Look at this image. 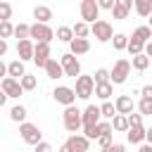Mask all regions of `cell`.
I'll use <instances>...</instances> for the list:
<instances>
[{"label": "cell", "mask_w": 152, "mask_h": 152, "mask_svg": "<svg viewBox=\"0 0 152 152\" xmlns=\"http://www.w3.org/2000/svg\"><path fill=\"white\" fill-rule=\"evenodd\" d=\"M62 121H64V128L69 133H78V128L83 126V112H78L76 107H66L64 114H62Z\"/></svg>", "instance_id": "cell-1"}, {"label": "cell", "mask_w": 152, "mask_h": 152, "mask_svg": "<svg viewBox=\"0 0 152 152\" xmlns=\"http://www.w3.org/2000/svg\"><path fill=\"white\" fill-rule=\"evenodd\" d=\"M90 33L95 36V40H100V43H107V40H114V28H112V24L109 21H104V19H97L93 26H90Z\"/></svg>", "instance_id": "cell-2"}, {"label": "cell", "mask_w": 152, "mask_h": 152, "mask_svg": "<svg viewBox=\"0 0 152 152\" xmlns=\"http://www.w3.org/2000/svg\"><path fill=\"white\" fill-rule=\"evenodd\" d=\"M19 133H21V140L28 142V145H33V147L43 142V133H40V128H38L36 124H28V121L21 124V126H19Z\"/></svg>", "instance_id": "cell-3"}, {"label": "cell", "mask_w": 152, "mask_h": 152, "mask_svg": "<svg viewBox=\"0 0 152 152\" xmlns=\"http://www.w3.org/2000/svg\"><path fill=\"white\" fill-rule=\"evenodd\" d=\"M76 97H81V100H88L90 95H95V78L93 76H78L76 78Z\"/></svg>", "instance_id": "cell-4"}, {"label": "cell", "mask_w": 152, "mask_h": 152, "mask_svg": "<svg viewBox=\"0 0 152 152\" xmlns=\"http://www.w3.org/2000/svg\"><path fill=\"white\" fill-rule=\"evenodd\" d=\"M52 97H55V102L64 104V109H66V107H74V102H76V90L69 88V86H57V88L52 90Z\"/></svg>", "instance_id": "cell-5"}, {"label": "cell", "mask_w": 152, "mask_h": 152, "mask_svg": "<svg viewBox=\"0 0 152 152\" xmlns=\"http://www.w3.org/2000/svg\"><path fill=\"white\" fill-rule=\"evenodd\" d=\"M131 66H133L131 59H116V64L112 69V83H116V86L124 83L128 78V74H131Z\"/></svg>", "instance_id": "cell-6"}, {"label": "cell", "mask_w": 152, "mask_h": 152, "mask_svg": "<svg viewBox=\"0 0 152 152\" xmlns=\"http://www.w3.org/2000/svg\"><path fill=\"white\" fill-rule=\"evenodd\" d=\"M97 14H100V5L95 2V0H83L81 2V19L86 21V24H95L97 21Z\"/></svg>", "instance_id": "cell-7"}, {"label": "cell", "mask_w": 152, "mask_h": 152, "mask_svg": "<svg viewBox=\"0 0 152 152\" xmlns=\"http://www.w3.org/2000/svg\"><path fill=\"white\" fill-rule=\"evenodd\" d=\"M57 33L48 26V24H33L31 26V38H36V43H48L50 45V40L55 38Z\"/></svg>", "instance_id": "cell-8"}, {"label": "cell", "mask_w": 152, "mask_h": 152, "mask_svg": "<svg viewBox=\"0 0 152 152\" xmlns=\"http://www.w3.org/2000/svg\"><path fill=\"white\" fill-rule=\"evenodd\" d=\"M62 69H64V74L66 76H71V78H78L81 76V64H78V59H76V55H71V52H66V55H62Z\"/></svg>", "instance_id": "cell-9"}, {"label": "cell", "mask_w": 152, "mask_h": 152, "mask_svg": "<svg viewBox=\"0 0 152 152\" xmlns=\"http://www.w3.org/2000/svg\"><path fill=\"white\" fill-rule=\"evenodd\" d=\"M0 86H2V93H5L7 97H21V95H24V88H21V83H19L17 78L5 76Z\"/></svg>", "instance_id": "cell-10"}, {"label": "cell", "mask_w": 152, "mask_h": 152, "mask_svg": "<svg viewBox=\"0 0 152 152\" xmlns=\"http://www.w3.org/2000/svg\"><path fill=\"white\" fill-rule=\"evenodd\" d=\"M17 55H19L21 62L33 59V55H36V43H31V38H28V40H19V43H17Z\"/></svg>", "instance_id": "cell-11"}, {"label": "cell", "mask_w": 152, "mask_h": 152, "mask_svg": "<svg viewBox=\"0 0 152 152\" xmlns=\"http://www.w3.org/2000/svg\"><path fill=\"white\" fill-rule=\"evenodd\" d=\"M50 59H52V57H50V45H48V43H36V55H33L36 66H43V69H45V64H48Z\"/></svg>", "instance_id": "cell-12"}, {"label": "cell", "mask_w": 152, "mask_h": 152, "mask_svg": "<svg viewBox=\"0 0 152 152\" xmlns=\"http://www.w3.org/2000/svg\"><path fill=\"white\" fill-rule=\"evenodd\" d=\"M100 116H102L100 107H97V104H88V107L83 109V128H86V126H97V124H100Z\"/></svg>", "instance_id": "cell-13"}, {"label": "cell", "mask_w": 152, "mask_h": 152, "mask_svg": "<svg viewBox=\"0 0 152 152\" xmlns=\"http://www.w3.org/2000/svg\"><path fill=\"white\" fill-rule=\"evenodd\" d=\"M114 107H116V114L128 116V114H133V97L131 95H119L114 100Z\"/></svg>", "instance_id": "cell-14"}, {"label": "cell", "mask_w": 152, "mask_h": 152, "mask_svg": "<svg viewBox=\"0 0 152 152\" xmlns=\"http://www.w3.org/2000/svg\"><path fill=\"white\" fill-rule=\"evenodd\" d=\"M131 7H135L133 0H116V5H114V10H112V17H114V19H126L128 12H131Z\"/></svg>", "instance_id": "cell-15"}, {"label": "cell", "mask_w": 152, "mask_h": 152, "mask_svg": "<svg viewBox=\"0 0 152 152\" xmlns=\"http://www.w3.org/2000/svg\"><path fill=\"white\" fill-rule=\"evenodd\" d=\"M66 142L71 145V150H74V152H88V147H90V140H88L86 135H81V133L71 135Z\"/></svg>", "instance_id": "cell-16"}, {"label": "cell", "mask_w": 152, "mask_h": 152, "mask_svg": "<svg viewBox=\"0 0 152 152\" xmlns=\"http://www.w3.org/2000/svg\"><path fill=\"white\" fill-rule=\"evenodd\" d=\"M7 76H10V78H17V81H21V78L26 76L24 62H21V59H14V62H10V64H7Z\"/></svg>", "instance_id": "cell-17"}, {"label": "cell", "mask_w": 152, "mask_h": 152, "mask_svg": "<svg viewBox=\"0 0 152 152\" xmlns=\"http://www.w3.org/2000/svg\"><path fill=\"white\" fill-rule=\"evenodd\" d=\"M145 133H147V128H142V126H131L128 133H126V140L133 142V145H140V142L145 140Z\"/></svg>", "instance_id": "cell-18"}, {"label": "cell", "mask_w": 152, "mask_h": 152, "mask_svg": "<svg viewBox=\"0 0 152 152\" xmlns=\"http://www.w3.org/2000/svg\"><path fill=\"white\" fill-rule=\"evenodd\" d=\"M33 19H36V24H48L52 19V10L45 5H38V7H33Z\"/></svg>", "instance_id": "cell-19"}, {"label": "cell", "mask_w": 152, "mask_h": 152, "mask_svg": "<svg viewBox=\"0 0 152 152\" xmlns=\"http://www.w3.org/2000/svg\"><path fill=\"white\" fill-rule=\"evenodd\" d=\"M45 74H48V78H62V76H66L64 69H62V62H57V59H50L45 64Z\"/></svg>", "instance_id": "cell-20"}, {"label": "cell", "mask_w": 152, "mask_h": 152, "mask_svg": "<svg viewBox=\"0 0 152 152\" xmlns=\"http://www.w3.org/2000/svg\"><path fill=\"white\" fill-rule=\"evenodd\" d=\"M69 48H71V55H86L90 50V40L88 38H74Z\"/></svg>", "instance_id": "cell-21"}, {"label": "cell", "mask_w": 152, "mask_h": 152, "mask_svg": "<svg viewBox=\"0 0 152 152\" xmlns=\"http://www.w3.org/2000/svg\"><path fill=\"white\" fill-rule=\"evenodd\" d=\"M133 38H135V40H140V43H145V45H147V43H150V40H152V28H150V26H138V28H135V31H133Z\"/></svg>", "instance_id": "cell-22"}, {"label": "cell", "mask_w": 152, "mask_h": 152, "mask_svg": "<svg viewBox=\"0 0 152 152\" xmlns=\"http://www.w3.org/2000/svg\"><path fill=\"white\" fill-rule=\"evenodd\" d=\"M135 12L140 17H152V0H135Z\"/></svg>", "instance_id": "cell-23"}, {"label": "cell", "mask_w": 152, "mask_h": 152, "mask_svg": "<svg viewBox=\"0 0 152 152\" xmlns=\"http://www.w3.org/2000/svg\"><path fill=\"white\" fill-rule=\"evenodd\" d=\"M112 93H114V88H112V83H100V86H95V95H97L100 100H104V102H109V97H112Z\"/></svg>", "instance_id": "cell-24"}, {"label": "cell", "mask_w": 152, "mask_h": 152, "mask_svg": "<svg viewBox=\"0 0 152 152\" xmlns=\"http://www.w3.org/2000/svg\"><path fill=\"white\" fill-rule=\"evenodd\" d=\"M76 36H74V28L71 26H59L57 28V40H62V43H69L71 45V40H74Z\"/></svg>", "instance_id": "cell-25"}, {"label": "cell", "mask_w": 152, "mask_h": 152, "mask_svg": "<svg viewBox=\"0 0 152 152\" xmlns=\"http://www.w3.org/2000/svg\"><path fill=\"white\" fill-rule=\"evenodd\" d=\"M147 66H152V59L142 52V55H138V57H133V69L135 71H145Z\"/></svg>", "instance_id": "cell-26"}, {"label": "cell", "mask_w": 152, "mask_h": 152, "mask_svg": "<svg viewBox=\"0 0 152 152\" xmlns=\"http://www.w3.org/2000/svg\"><path fill=\"white\" fill-rule=\"evenodd\" d=\"M10 119H12V121H17L19 126H21V124H26V109H24L21 104L12 107V109H10Z\"/></svg>", "instance_id": "cell-27"}, {"label": "cell", "mask_w": 152, "mask_h": 152, "mask_svg": "<svg viewBox=\"0 0 152 152\" xmlns=\"http://www.w3.org/2000/svg\"><path fill=\"white\" fill-rule=\"evenodd\" d=\"M112 128H114V131H121V133H124V131L128 133V128H131V126H128V116L116 114V116L112 119Z\"/></svg>", "instance_id": "cell-28"}, {"label": "cell", "mask_w": 152, "mask_h": 152, "mask_svg": "<svg viewBox=\"0 0 152 152\" xmlns=\"http://www.w3.org/2000/svg\"><path fill=\"white\" fill-rule=\"evenodd\" d=\"M14 38L28 40V38H31V26H28V24H17V26H14Z\"/></svg>", "instance_id": "cell-29"}, {"label": "cell", "mask_w": 152, "mask_h": 152, "mask_svg": "<svg viewBox=\"0 0 152 152\" xmlns=\"http://www.w3.org/2000/svg\"><path fill=\"white\" fill-rule=\"evenodd\" d=\"M71 28H74V36H76V38H88V33H90V26H88L86 21H76Z\"/></svg>", "instance_id": "cell-30"}, {"label": "cell", "mask_w": 152, "mask_h": 152, "mask_svg": "<svg viewBox=\"0 0 152 152\" xmlns=\"http://www.w3.org/2000/svg\"><path fill=\"white\" fill-rule=\"evenodd\" d=\"M128 52H131V57H138V55H142V52H145V43H140V40L131 38V40H128Z\"/></svg>", "instance_id": "cell-31"}, {"label": "cell", "mask_w": 152, "mask_h": 152, "mask_svg": "<svg viewBox=\"0 0 152 152\" xmlns=\"http://www.w3.org/2000/svg\"><path fill=\"white\" fill-rule=\"evenodd\" d=\"M93 78H95V86H100V83H112V71L97 69V71L93 74Z\"/></svg>", "instance_id": "cell-32"}, {"label": "cell", "mask_w": 152, "mask_h": 152, "mask_svg": "<svg viewBox=\"0 0 152 152\" xmlns=\"http://www.w3.org/2000/svg\"><path fill=\"white\" fill-rule=\"evenodd\" d=\"M128 40H131L128 36L116 33V36H114V40H112V43H114V50H128Z\"/></svg>", "instance_id": "cell-33"}, {"label": "cell", "mask_w": 152, "mask_h": 152, "mask_svg": "<svg viewBox=\"0 0 152 152\" xmlns=\"http://www.w3.org/2000/svg\"><path fill=\"white\" fill-rule=\"evenodd\" d=\"M100 112H102L104 119H114V116H116V107H114V102H102V104H100Z\"/></svg>", "instance_id": "cell-34"}, {"label": "cell", "mask_w": 152, "mask_h": 152, "mask_svg": "<svg viewBox=\"0 0 152 152\" xmlns=\"http://www.w3.org/2000/svg\"><path fill=\"white\" fill-rule=\"evenodd\" d=\"M138 112H140L142 116H152V100L140 97V102H138Z\"/></svg>", "instance_id": "cell-35"}, {"label": "cell", "mask_w": 152, "mask_h": 152, "mask_svg": "<svg viewBox=\"0 0 152 152\" xmlns=\"http://www.w3.org/2000/svg\"><path fill=\"white\" fill-rule=\"evenodd\" d=\"M10 36H14V26H12V21H0V38L5 40V38H10Z\"/></svg>", "instance_id": "cell-36"}, {"label": "cell", "mask_w": 152, "mask_h": 152, "mask_svg": "<svg viewBox=\"0 0 152 152\" xmlns=\"http://www.w3.org/2000/svg\"><path fill=\"white\" fill-rule=\"evenodd\" d=\"M10 17H12V5L0 2V21H10Z\"/></svg>", "instance_id": "cell-37"}, {"label": "cell", "mask_w": 152, "mask_h": 152, "mask_svg": "<svg viewBox=\"0 0 152 152\" xmlns=\"http://www.w3.org/2000/svg\"><path fill=\"white\" fill-rule=\"evenodd\" d=\"M19 83H21V88H24V90H33V88H36V76L26 74V76H24Z\"/></svg>", "instance_id": "cell-38"}, {"label": "cell", "mask_w": 152, "mask_h": 152, "mask_svg": "<svg viewBox=\"0 0 152 152\" xmlns=\"http://www.w3.org/2000/svg\"><path fill=\"white\" fill-rule=\"evenodd\" d=\"M97 145H100L102 150H107V147H112V145H114V140H112V133H102V135L97 138Z\"/></svg>", "instance_id": "cell-39"}, {"label": "cell", "mask_w": 152, "mask_h": 152, "mask_svg": "<svg viewBox=\"0 0 152 152\" xmlns=\"http://www.w3.org/2000/svg\"><path fill=\"white\" fill-rule=\"evenodd\" d=\"M128 126H142V114H128Z\"/></svg>", "instance_id": "cell-40"}, {"label": "cell", "mask_w": 152, "mask_h": 152, "mask_svg": "<svg viewBox=\"0 0 152 152\" xmlns=\"http://www.w3.org/2000/svg\"><path fill=\"white\" fill-rule=\"evenodd\" d=\"M97 5H100V10H109V12H112L114 5H116V0H100Z\"/></svg>", "instance_id": "cell-41"}, {"label": "cell", "mask_w": 152, "mask_h": 152, "mask_svg": "<svg viewBox=\"0 0 152 152\" xmlns=\"http://www.w3.org/2000/svg\"><path fill=\"white\" fill-rule=\"evenodd\" d=\"M33 152H52V145H50V142H45V140H43V142H40V145H36V147H33Z\"/></svg>", "instance_id": "cell-42"}, {"label": "cell", "mask_w": 152, "mask_h": 152, "mask_svg": "<svg viewBox=\"0 0 152 152\" xmlns=\"http://www.w3.org/2000/svg\"><path fill=\"white\" fill-rule=\"evenodd\" d=\"M140 95H142L145 100H152V83H150V86H145V88L140 90Z\"/></svg>", "instance_id": "cell-43"}, {"label": "cell", "mask_w": 152, "mask_h": 152, "mask_svg": "<svg viewBox=\"0 0 152 152\" xmlns=\"http://www.w3.org/2000/svg\"><path fill=\"white\" fill-rule=\"evenodd\" d=\"M102 152H126V150H124V145H121V142H114L112 147H107V150H102Z\"/></svg>", "instance_id": "cell-44"}, {"label": "cell", "mask_w": 152, "mask_h": 152, "mask_svg": "<svg viewBox=\"0 0 152 152\" xmlns=\"http://www.w3.org/2000/svg\"><path fill=\"white\" fill-rule=\"evenodd\" d=\"M5 52H7V40L0 38V55H5Z\"/></svg>", "instance_id": "cell-45"}, {"label": "cell", "mask_w": 152, "mask_h": 152, "mask_svg": "<svg viewBox=\"0 0 152 152\" xmlns=\"http://www.w3.org/2000/svg\"><path fill=\"white\" fill-rule=\"evenodd\" d=\"M145 55H147V57H150V59H152V40H150V43H147V45H145Z\"/></svg>", "instance_id": "cell-46"}, {"label": "cell", "mask_w": 152, "mask_h": 152, "mask_svg": "<svg viewBox=\"0 0 152 152\" xmlns=\"http://www.w3.org/2000/svg\"><path fill=\"white\" fill-rule=\"evenodd\" d=\"M145 140H147V145H152V126L147 128V133H145Z\"/></svg>", "instance_id": "cell-47"}, {"label": "cell", "mask_w": 152, "mask_h": 152, "mask_svg": "<svg viewBox=\"0 0 152 152\" xmlns=\"http://www.w3.org/2000/svg\"><path fill=\"white\" fill-rule=\"evenodd\" d=\"M59 152H74V150H71V145H69V142H64V145L59 147Z\"/></svg>", "instance_id": "cell-48"}, {"label": "cell", "mask_w": 152, "mask_h": 152, "mask_svg": "<svg viewBox=\"0 0 152 152\" xmlns=\"http://www.w3.org/2000/svg\"><path fill=\"white\" fill-rule=\"evenodd\" d=\"M138 152H152V145H140V150Z\"/></svg>", "instance_id": "cell-49"}, {"label": "cell", "mask_w": 152, "mask_h": 152, "mask_svg": "<svg viewBox=\"0 0 152 152\" xmlns=\"http://www.w3.org/2000/svg\"><path fill=\"white\" fill-rule=\"evenodd\" d=\"M147 26H150V28H152V17H150V24H147Z\"/></svg>", "instance_id": "cell-50"}]
</instances>
